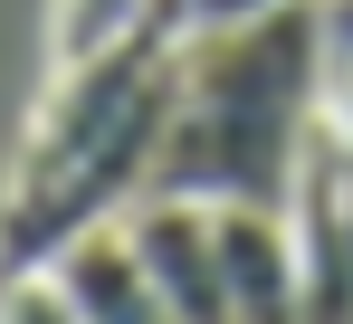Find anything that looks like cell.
I'll list each match as a JSON object with an SVG mask.
<instances>
[{"instance_id":"obj_9","label":"cell","mask_w":353,"mask_h":324,"mask_svg":"<svg viewBox=\"0 0 353 324\" xmlns=\"http://www.w3.org/2000/svg\"><path fill=\"white\" fill-rule=\"evenodd\" d=\"M325 153L353 181V57H334V77H325Z\"/></svg>"},{"instance_id":"obj_2","label":"cell","mask_w":353,"mask_h":324,"mask_svg":"<svg viewBox=\"0 0 353 324\" xmlns=\"http://www.w3.org/2000/svg\"><path fill=\"white\" fill-rule=\"evenodd\" d=\"M325 77H334L325 0H287L258 19H191L153 191L210 210H296V181L325 134Z\"/></svg>"},{"instance_id":"obj_3","label":"cell","mask_w":353,"mask_h":324,"mask_svg":"<svg viewBox=\"0 0 353 324\" xmlns=\"http://www.w3.org/2000/svg\"><path fill=\"white\" fill-rule=\"evenodd\" d=\"M124 239H134L143 276L163 286V305H172L181 324H239V305H230V258H220V210H210V201L143 191V201L124 210Z\"/></svg>"},{"instance_id":"obj_4","label":"cell","mask_w":353,"mask_h":324,"mask_svg":"<svg viewBox=\"0 0 353 324\" xmlns=\"http://www.w3.org/2000/svg\"><path fill=\"white\" fill-rule=\"evenodd\" d=\"M287 219H296V324H353V181L325 153V134Z\"/></svg>"},{"instance_id":"obj_10","label":"cell","mask_w":353,"mask_h":324,"mask_svg":"<svg viewBox=\"0 0 353 324\" xmlns=\"http://www.w3.org/2000/svg\"><path fill=\"white\" fill-rule=\"evenodd\" d=\"M258 10H287V0H181V19H258Z\"/></svg>"},{"instance_id":"obj_5","label":"cell","mask_w":353,"mask_h":324,"mask_svg":"<svg viewBox=\"0 0 353 324\" xmlns=\"http://www.w3.org/2000/svg\"><path fill=\"white\" fill-rule=\"evenodd\" d=\"M239 324H296V219L287 210H220Z\"/></svg>"},{"instance_id":"obj_8","label":"cell","mask_w":353,"mask_h":324,"mask_svg":"<svg viewBox=\"0 0 353 324\" xmlns=\"http://www.w3.org/2000/svg\"><path fill=\"white\" fill-rule=\"evenodd\" d=\"M0 324H86V315H77L58 267H19V276H0Z\"/></svg>"},{"instance_id":"obj_11","label":"cell","mask_w":353,"mask_h":324,"mask_svg":"<svg viewBox=\"0 0 353 324\" xmlns=\"http://www.w3.org/2000/svg\"><path fill=\"white\" fill-rule=\"evenodd\" d=\"M325 48L353 57V0H325Z\"/></svg>"},{"instance_id":"obj_7","label":"cell","mask_w":353,"mask_h":324,"mask_svg":"<svg viewBox=\"0 0 353 324\" xmlns=\"http://www.w3.org/2000/svg\"><path fill=\"white\" fill-rule=\"evenodd\" d=\"M153 10H172V0H58V29H48V57H96V48H115L124 29H143Z\"/></svg>"},{"instance_id":"obj_1","label":"cell","mask_w":353,"mask_h":324,"mask_svg":"<svg viewBox=\"0 0 353 324\" xmlns=\"http://www.w3.org/2000/svg\"><path fill=\"white\" fill-rule=\"evenodd\" d=\"M181 0L124 29L115 48L48 67V96L19 134V162L0 181V276L58 267L86 229L124 219L153 191V162L172 134V86H181Z\"/></svg>"},{"instance_id":"obj_6","label":"cell","mask_w":353,"mask_h":324,"mask_svg":"<svg viewBox=\"0 0 353 324\" xmlns=\"http://www.w3.org/2000/svg\"><path fill=\"white\" fill-rule=\"evenodd\" d=\"M58 276H67V296H77V315H86V324H181L172 305H163V286L143 276L134 239H124V219L86 229V239L58 258Z\"/></svg>"}]
</instances>
